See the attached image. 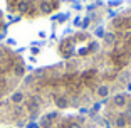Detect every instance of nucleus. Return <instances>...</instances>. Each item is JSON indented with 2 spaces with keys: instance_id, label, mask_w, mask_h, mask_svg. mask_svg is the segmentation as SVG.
<instances>
[{
  "instance_id": "7",
  "label": "nucleus",
  "mask_w": 131,
  "mask_h": 128,
  "mask_svg": "<svg viewBox=\"0 0 131 128\" xmlns=\"http://www.w3.org/2000/svg\"><path fill=\"white\" fill-rule=\"evenodd\" d=\"M4 27H5V17L2 14V10H0V32L4 31Z\"/></svg>"
},
{
  "instance_id": "4",
  "label": "nucleus",
  "mask_w": 131,
  "mask_h": 128,
  "mask_svg": "<svg viewBox=\"0 0 131 128\" xmlns=\"http://www.w3.org/2000/svg\"><path fill=\"white\" fill-rule=\"evenodd\" d=\"M103 52V41L93 32L77 31L66 35L57 44V54L62 61H89Z\"/></svg>"
},
{
  "instance_id": "6",
  "label": "nucleus",
  "mask_w": 131,
  "mask_h": 128,
  "mask_svg": "<svg viewBox=\"0 0 131 128\" xmlns=\"http://www.w3.org/2000/svg\"><path fill=\"white\" fill-rule=\"evenodd\" d=\"M7 10L22 19H40L59 10L61 0H5Z\"/></svg>"
},
{
  "instance_id": "1",
  "label": "nucleus",
  "mask_w": 131,
  "mask_h": 128,
  "mask_svg": "<svg viewBox=\"0 0 131 128\" xmlns=\"http://www.w3.org/2000/svg\"><path fill=\"white\" fill-rule=\"evenodd\" d=\"M129 84L131 69H114L103 52L89 61H61L29 73L15 93L0 101V125L19 128L46 113L93 108Z\"/></svg>"
},
{
  "instance_id": "3",
  "label": "nucleus",
  "mask_w": 131,
  "mask_h": 128,
  "mask_svg": "<svg viewBox=\"0 0 131 128\" xmlns=\"http://www.w3.org/2000/svg\"><path fill=\"white\" fill-rule=\"evenodd\" d=\"M25 76L27 64L24 57L12 47L0 44V101L15 93Z\"/></svg>"
},
{
  "instance_id": "8",
  "label": "nucleus",
  "mask_w": 131,
  "mask_h": 128,
  "mask_svg": "<svg viewBox=\"0 0 131 128\" xmlns=\"http://www.w3.org/2000/svg\"><path fill=\"white\" fill-rule=\"evenodd\" d=\"M129 88H131V84H129Z\"/></svg>"
},
{
  "instance_id": "5",
  "label": "nucleus",
  "mask_w": 131,
  "mask_h": 128,
  "mask_svg": "<svg viewBox=\"0 0 131 128\" xmlns=\"http://www.w3.org/2000/svg\"><path fill=\"white\" fill-rule=\"evenodd\" d=\"M101 123L106 128H131V93L121 91L103 103Z\"/></svg>"
},
{
  "instance_id": "2",
  "label": "nucleus",
  "mask_w": 131,
  "mask_h": 128,
  "mask_svg": "<svg viewBox=\"0 0 131 128\" xmlns=\"http://www.w3.org/2000/svg\"><path fill=\"white\" fill-rule=\"evenodd\" d=\"M103 54L114 69H131V7L109 20L103 39Z\"/></svg>"
}]
</instances>
